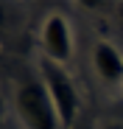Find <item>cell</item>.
Instances as JSON below:
<instances>
[{
  "label": "cell",
  "mask_w": 123,
  "mask_h": 129,
  "mask_svg": "<svg viewBox=\"0 0 123 129\" xmlns=\"http://www.w3.org/2000/svg\"><path fill=\"white\" fill-rule=\"evenodd\" d=\"M14 107H17V115L25 129H62V121H59V112L48 95V87L39 79L17 87Z\"/></svg>",
  "instance_id": "1"
},
{
  "label": "cell",
  "mask_w": 123,
  "mask_h": 129,
  "mask_svg": "<svg viewBox=\"0 0 123 129\" xmlns=\"http://www.w3.org/2000/svg\"><path fill=\"white\" fill-rule=\"evenodd\" d=\"M39 70H42V84L48 87V95L59 112L62 129H73L76 118H78V90H76L70 73L65 70V64H56L50 59H42Z\"/></svg>",
  "instance_id": "2"
},
{
  "label": "cell",
  "mask_w": 123,
  "mask_h": 129,
  "mask_svg": "<svg viewBox=\"0 0 123 129\" xmlns=\"http://www.w3.org/2000/svg\"><path fill=\"white\" fill-rule=\"evenodd\" d=\"M39 39H42L45 59H50L56 64L70 62V56H73V28H70V23L65 20V14H59V11L48 14V20L42 23Z\"/></svg>",
  "instance_id": "3"
},
{
  "label": "cell",
  "mask_w": 123,
  "mask_h": 129,
  "mask_svg": "<svg viewBox=\"0 0 123 129\" xmlns=\"http://www.w3.org/2000/svg\"><path fill=\"white\" fill-rule=\"evenodd\" d=\"M92 68L98 73V79H104V84L115 87V84H123V53L120 48H115L112 42L101 39L92 48Z\"/></svg>",
  "instance_id": "4"
},
{
  "label": "cell",
  "mask_w": 123,
  "mask_h": 129,
  "mask_svg": "<svg viewBox=\"0 0 123 129\" xmlns=\"http://www.w3.org/2000/svg\"><path fill=\"white\" fill-rule=\"evenodd\" d=\"M73 129H81V126H73Z\"/></svg>",
  "instance_id": "5"
}]
</instances>
